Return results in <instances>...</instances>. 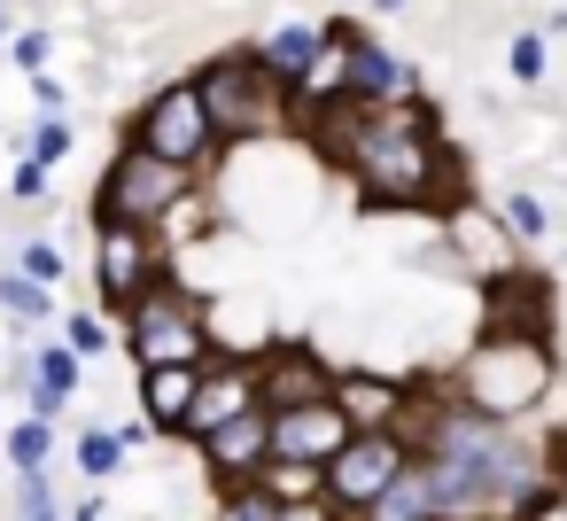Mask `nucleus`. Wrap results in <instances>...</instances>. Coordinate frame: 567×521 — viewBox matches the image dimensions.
<instances>
[{"instance_id": "nucleus-1", "label": "nucleus", "mask_w": 567, "mask_h": 521, "mask_svg": "<svg viewBox=\"0 0 567 521\" xmlns=\"http://www.w3.org/2000/svg\"><path fill=\"white\" fill-rule=\"evenodd\" d=\"M319 156L381 211H412V203H443L451 195V149L427 102H389L365 110L350 94H327L303 110Z\"/></svg>"}, {"instance_id": "nucleus-2", "label": "nucleus", "mask_w": 567, "mask_h": 521, "mask_svg": "<svg viewBox=\"0 0 567 521\" xmlns=\"http://www.w3.org/2000/svg\"><path fill=\"white\" fill-rule=\"evenodd\" d=\"M458 405H474V412H489V420H520V412H536L544 397H551V350H544V327H513V319H489L482 327V343L451 366V381H443Z\"/></svg>"}, {"instance_id": "nucleus-3", "label": "nucleus", "mask_w": 567, "mask_h": 521, "mask_svg": "<svg viewBox=\"0 0 567 521\" xmlns=\"http://www.w3.org/2000/svg\"><path fill=\"white\" fill-rule=\"evenodd\" d=\"M195 86H203V110H210L218 141H265V133H288V118H296V94L265 71L257 48L249 55H218Z\"/></svg>"}, {"instance_id": "nucleus-4", "label": "nucleus", "mask_w": 567, "mask_h": 521, "mask_svg": "<svg viewBox=\"0 0 567 521\" xmlns=\"http://www.w3.org/2000/svg\"><path fill=\"white\" fill-rule=\"evenodd\" d=\"M125 343L141 366H172V358H210V319L203 304L179 288V280H148L133 304H125Z\"/></svg>"}, {"instance_id": "nucleus-5", "label": "nucleus", "mask_w": 567, "mask_h": 521, "mask_svg": "<svg viewBox=\"0 0 567 521\" xmlns=\"http://www.w3.org/2000/svg\"><path fill=\"white\" fill-rule=\"evenodd\" d=\"M133 141H141L148 156H164V164L203 172V164L218 156V125H210V110H203V86H195V79L156 86V94H148V110L133 118Z\"/></svg>"}, {"instance_id": "nucleus-6", "label": "nucleus", "mask_w": 567, "mask_h": 521, "mask_svg": "<svg viewBox=\"0 0 567 521\" xmlns=\"http://www.w3.org/2000/svg\"><path fill=\"white\" fill-rule=\"evenodd\" d=\"M187 164H164V156H148L141 141H125V156L102 172V203H94V218H125V226H156V218H172L179 203H187Z\"/></svg>"}, {"instance_id": "nucleus-7", "label": "nucleus", "mask_w": 567, "mask_h": 521, "mask_svg": "<svg viewBox=\"0 0 567 521\" xmlns=\"http://www.w3.org/2000/svg\"><path fill=\"white\" fill-rule=\"evenodd\" d=\"M404 459H412L404 428H350V443L319 467V498H327L334 513H365V505L396 482Z\"/></svg>"}, {"instance_id": "nucleus-8", "label": "nucleus", "mask_w": 567, "mask_h": 521, "mask_svg": "<svg viewBox=\"0 0 567 521\" xmlns=\"http://www.w3.org/2000/svg\"><path fill=\"white\" fill-rule=\"evenodd\" d=\"M334 40H342V94H350V102H365V110L420 102V71H412L396 48H381L373 32H350V24H334Z\"/></svg>"}, {"instance_id": "nucleus-9", "label": "nucleus", "mask_w": 567, "mask_h": 521, "mask_svg": "<svg viewBox=\"0 0 567 521\" xmlns=\"http://www.w3.org/2000/svg\"><path fill=\"white\" fill-rule=\"evenodd\" d=\"M342 443H350V412L334 405V389L272 412V459H288V467H327Z\"/></svg>"}, {"instance_id": "nucleus-10", "label": "nucleus", "mask_w": 567, "mask_h": 521, "mask_svg": "<svg viewBox=\"0 0 567 521\" xmlns=\"http://www.w3.org/2000/svg\"><path fill=\"white\" fill-rule=\"evenodd\" d=\"M164 273V257H156V242H148V226H125V218H102V257H94V280H102V296L125 311L148 280Z\"/></svg>"}, {"instance_id": "nucleus-11", "label": "nucleus", "mask_w": 567, "mask_h": 521, "mask_svg": "<svg viewBox=\"0 0 567 521\" xmlns=\"http://www.w3.org/2000/svg\"><path fill=\"white\" fill-rule=\"evenodd\" d=\"M195 443H203V467H210L218 482H249V474H265V459H272V412L249 405V412L218 420V428L195 436Z\"/></svg>"}, {"instance_id": "nucleus-12", "label": "nucleus", "mask_w": 567, "mask_h": 521, "mask_svg": "<svg viewBox=\"0 0 567 521\" xmlns=\"http://www.w3.org/2000/svg\"><path fill=\"white\" fill-rule=\"evenodd\" d=\"M249 405H257V358H241V366L203 358V381H195V405H187V428L179 436H210L218 420H234Z\"/></svg>"}, {"instance_id": "nucleus-13", "label": "nucleus", "mask_w": 567, "mask_h": 521, "mask_svg": "<svg viewBox=\"0 0 567 521\" xmlns=\"http://www.w3.org/2000/svg\"><path fill=\"white\" fill-rule=\"evenodd\" d=\"M327 389H334V374H327L303 343H280V350L257 358V405H265V412L303 405V397H327Z\"/></svg>"}, {"instance_id": "nucleus-14", "label": "nucleus", "mask_w": 567, "mask_h": 521, "mask_svg": "<svg viewBox=\"0 0 567 521\" xmlns=\"http://www.w3.org/2000/svg\"><path fill=\"white\" fill-rule=\"evenodd\" d=\"M420 389L404 381H381V374H334V405L350 412V428H404Z\"/></svg>"}, {"instance_id": "nucleus-15", "label": "nucleus", "mask_w": 567, "mask_h": 521, "mask_svg": "<svg viewBox=\"0 0 567 521\" xmlns=\"http://www.w3.org/2000/svg\"><path fill=\"white\" fill-rule=\"evenodd\" d=\"M195 381H203V358H172V366H141V412L148 428H187V405H195Z\"/></svg>"}, {"instance_id": "nucleus-16", "label": "nucleus", "mask_w": 567, "mask_h": 521, "mask_svg": "<svg viewBox=\"0 0 567 521\" xmlns=\"http://www.w3.org/2000/svg\"><path fill=\"white\" fill-rule=\"evenodd\" d=\"M257 55H265V71H272V79L296 94V86L319 71V55H327V24H280V32H272Z\"/></svg>"}, {"instance_id": "nucleus-17", "label": "nucleus", "mask_w": 567, "mask_h": 521, "mask_svg": "<svg viewBox=\"0 0 567 521\" xmlns=\"http://www.w3.org/2000/svg\"><path fill=\"white\" fill-rule=\"evenodd\" d=\"M365 521H443V513H435V490H427V467H420V459H404V467H396V482L365 505Z\"/></svg>"}, {"instance_id": "nucleus-18", "label": "nucleus", "mask_w": 567, "mask_h": 521, "mask_svg": "<svg viewBox=\"0 0 567 521\" xmlns=\"http://www.w3.org/2000/svg\"><path fill=\"white\" fill-rule=\"evenodd\" d=\"M71 389H79V350H71V343H63V350H40V366H32V412L55 420V412L71 405Z\"/></svg>"}, {"instance_id": "nucleus-19", "label": "nucleus", "mask_w": 567, "mask_h": 521, "mask_svg": "<svg viewBox=\"0 0 567 521\" xmlns=\"http://www.w3.org/2000/svg\"><path fill=\"white\" fill-rule=\"evenodd\" d=\"M544 71H551V40H544L536 24H528V32H513V40H505V79L528 94V86H544Z\"/></svg>"}, {"instance_id": "nucleus-20", "label": "nucleus", "mask_w": 567, "mask_h": 521, "mask_svg": "<svg viewBox=\"0 0 567 521\" xmlns=\"http://www.w3.org/2000/svg\"><path fill=\"white\" fill-rule=\"evenodd\" d=\"M497 226H505V242H544L551 234V211H544V195L513 187V195H497Z\"/></svg>"}, {"instance_id": "nucleus-21", "label": "nucleus", "mask_w": 567, "mask_h": 521, "mask_svg": "<svg viewBox=\"0 0 567 521\" xmlns=\"http://www.w3.org/2000/svg\"><path fill=\"white\" fill-rule=\"evenodd\" d=\"M218 521H280V490H272L265 474H249V482H226V505H218Z\"/></svg>"}, {"instance_id": "nucleus-22", "label": "nucleus", "mask_w": 567, "mask_h": 521, "mask_svg": "<svg viewBox=\"0 0 567 521\" xmlns=\"http://www.w3.org/2000/svg\"><path fill=\"white\" fill-rule=\"evenodd\" d=\"M79 467H86L94 482L117 474V467H125V436H117V428H86V436H79Z\"/></svg>"}, {"instance_id": "nucleus-23", "label": "nucleus", "mask_w": 567, "mask_h": 521, "mask_svg": "<svg viewBox=\"0 0 567 521\" xmlns=\"http://www.w3.org/2000/svg\"><path fill=\"white\" fill-rule=\"evenodd\" d=\"M0 304H9L17 319H40V311H48V280H32V273H9V280H0Z\"/></svg>"}, {"instance_id": "nucleus-24", "label": "nucleus", "mask_w": 567, "mask_h": 521, "mask_svg": "<svg viewBox=\"0 0 567 521\" xmlns=\"http://www.w3.org/2000/svg\"><path fill=\"white\" fill-rule=\"evenodd\" d=\"M48 443H55V436H48V420L32 412V420L9 436V459H17V467H48Z\"/></svg>"}, {"instance_id": "nucleus-25", "label": "nucleus", "mask_w": 567, "mask_h": 521, "mask_svg": "<svg viewBox=\"0 0 567 521\" xmlns=\"http://www.w3.org/2000/svg\"><path fill=\"white\" fill-rule=\"evenodd\" d=\"M32 156H40V164H63V156H71V125H63V118H48V125L32 133Z\"/></svg>"}, {"instance_id": "nucleus-26", "label": "nucleus", "mask_w": 567, "mask_h": 521, "mask_svg": "<svg viewBox=\"0 0 567 521\" xmlns=\"http://www.w3.org/2000/svg\"><path fill=\"white\" fill-rule=\"evenodd\" d=\"M24 273L55 288V280H63V249H55V242H32V249H24Z\"/></svg>"}, {"instance_id": "nucleus-27", "label": "nucleus", "mask_w": 567, "mask_h": 521, "mask_svg": "<svg viewBox=\"0 0 567 521\" xmlns=\"http://www.w3.org/2000/svg\"><path fill=\"white\" fill-rule=\"evenodd\" d=\"M102 343H110V327H102V319H86V311H79V319H71V350H79V358H94V350H102Z\"/></svg>"}, {"instance_id": "nucleus-28", "label": "nucleus", "mask_w": 567, "mask_h": 521, "mask_svg": "<svg viewBox=\"0 0 567 521\" xmlns=\"http://www.w3.org/2000/svg\"><path fill=\"white\" fill-rule=\"evenodd\" d=\"M280 521H334V505L311 490V498H280Z\"/></svg>"}, {"instance_id": "nucleus-29", "label": "nucleus", "mask_w": 567, "mask_h": 521, "mask_svg": "<svg viewBox=\"0 0 567 521\" xmlns=\"http://www.w3.org/2000/svg\"><path fill=\"white\" fill-rule=\"evenodd\" d=\"M17 203H48V164H40V156L17 172Z\"/></svg>"}, {"instance_id": "nucleus-30", "label": "nucleus", "mask_w": 567, "mask_h": 521, "mask_svg": "<svg viewBox=\"0 0 567 521\" xmlns=\"http://www.w3.org/2000/svg\"><path fill=\"white\" fill-rule=\"evenodd\" d=\"M365 9H373V17H396V9H404V0H365Z\"/></svg>"}, {"instance_id": "nucleus-31", "label": "nucleus", "mask_w": 567, "mask_h": 521, "mask_svg": "<svg viewBox=\"0 0 567 521\" xmlns=\"http://www.w3.org/2000/svg\"><path fill=\"white\" fill-rule=\"evenodd\" d=\"M334 521H365V513H334Z\"/></svg>"}, {"instance_id": "nucleus-32", "label": "nucleus", "mask_w": 567, "mask_h": 521, "mask_svg": "<svg viewBox=\"0 0 567 521\" xmlns=\"http://www.w3.org/2000/svg\"><path fill=\"white\" fill-rule=\"evenodd\" d=\"M0 40H9V17H0Z\"/></svg>"}, {"instance_id": "nucleus-33", "label": "nucleus", "mask_w": 567, "mask_h": 521, "mask_svg": "<svg viewBox=\"0 0 567 521\" xmlns=\"http://www.w3.org/2000/svg\"><path fill=\"white\" fill-rule=\"evenodd\" d=\"M32 521H55V513H32Z\"/></svg>"}]
</instances>
